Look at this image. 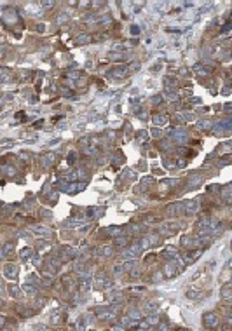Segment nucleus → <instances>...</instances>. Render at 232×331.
<instances>
[{"instance_id":"obj_11","label":"nucleus","mask_w":232,"mask_h":331,"mask_svg":"<svg viewBox=\"0 0 232 331\" xmlns=\"http://www.w3.org/2000/svg\"><path fill=\"white\" fill-rule=\"evenodd\" d=\"M4 324H5V317L0 315V328H4Z\"/></svg>"},{"instance_id":"obj_14","label":"nucleus","mask_w":232,"mask_h":331,"mask_svg":"<svg viewBox=\"0 0 232 331\" xmlns=\"http://www.w3.org/2000/svg\"><path fill=\"white\" fill-rule=\"evenodd\" d=\"M2 307H4V302H2V300H0V309H2Z\"/></svg>"},{"instance_id":"obj_2","label":"nucleus","mask_w":232,"mask_h":331,"mask_svg":"<svg viewBox=\"0 0 232 331\" xmlns=\"http://www.w3.org/2000/svg\"><path fill=\"white\" fill-rule=\"evenodd\" d=\"M30 232L33 235H39V237H49L51 235V230L45 228V227H30Z\"/></svg>"},{"instance_id":"obj_3","label":"nucleus","mask_w":232,"mask_h":331,"mask_svg":"<svg viewBox=\"0 0 232 331\" xmlns=\"http://www.w3.org/2000/svg\"><path fill=\"white\" fill-rule=\"evenodd\" d=\"M12 249H14V242H7V244H4V246H2V251H0V254H2V256H9V254L12 253Z\"/></svg>"},{"instance_id":"obj_10","label":"nucleus","mask_w":232,"mask_h":331,"mask_svg":"<svg viewBox=\"0 0 232 331\" xmlns=\"http://www.w3.org/2000/svg\"><path fill=\"white\" fill-rule=\"evenodd\" d=\"M19 157L23 159V160H28V152H21V155H19Z\"/></svg>"},{"instance_id":"obj_12","label":"nucleus","mask_w":232,"mask_h":331,"mask_svg":"<svg viewBox=\"0 0 232 331\" xmlns=\"http://www.w3.org/2000/svg\"><path fill=\"white\" fill-rule=\"evenodd\" d=\"M16 117H18V118H21V120H26V115H24V113H18Z\"/></svg>"},{"instance_id":"obj_5","label":"nucleus","mask_w":232,"mask_h":331,"mask_svg":"<svg viewBox=\"0 0 232 331\" xmlns=\"http://www.w3.org/2000/svg\"><path fill=\"white\" fill-rule=\"evenodd\" d=\"M32 254H33V251H32L30 248H23V249H21V251H19V256H21V258H23V260H26V258H30Z\"/></svg>"},{"instance_id":"obj_4","label":"nucleus","mask_w":232,"mask_h":331,"mask_svg":"<svg viewBox=\"0 0 232 331\" xmlns=\"http://www.w3.org/2000/svg\"><path fill=\"white\" fill-rule=\"evenodd\" d=\"M21 291H23V289H21V288H18L16 284H11V286H9V293H11V296H14V298H19V296H21Z\"/></svg>"},{"instance_id":"obj_9","label":"nucleus","mask_w":232,"mask_h":331,"mask_svg":"<svg viewBox=\"0 0 232 331\" xmlns=\"http://www.w3.org/2000/svg\"><path fill=\"white\" fill-rule=\"evenodd\" d=\"M51 321H53V322H59V315H58V314H53Z\"/></svg>"},{"instance_id":"obj_13","label":"nucleus","mask_w":232,"mask_h":331,"mask_svg":"<svg viewBox=\"0 0 232 331\" xmlns=\"http://www.w3.org/2000/svg\"><path fill=\"white\" fill-rule=\"evenodd\" d=\"M77 40H79V42H80V44H84V40H87V37H79Z\"/></svg>"},{"instance_id":"obj_8","label":"nucleus","mask_w":232,"mask_h":331,"mask_svg":"<svg viewBox=\"0 0 232 331\" xmlns=\"http://www.w3.org/2000/svg\"><path fill=\"white\" fill-rule=\"evenodd\" d=\"M42 5H44V7H51V5H53V0H42Z\"/></svg>"},{"instance_id":"obj_6","label":"nucleus","mask_w":232,"mask_h":331,"mask_svg":"<svg viewBox=\"0 0 232 331\" xmlns=\"http://www.w3.org/2000/svg\"><path fill=\"white\" fill-rule=\"evenodd\" d=\"M2 171H4V174H5V176H14V174H16V169H14L12 166H4Z\"/></svg>"},{"instance_id":"obj_1","label":"nucleus","mask_w":232,"mask_h":331,"mask_svg":"<svg viewBox=\"0 0 232 331\" xmlns=\"http://www.w3.org/2000/svg\"><path fill=\"white\" fill-rule=\"evenodd\" d=\"M18 274H19L18 265H14V263H5L4 265V275H5V279H16Z\"/></svg>"},{"instance_id":"obj_7","label":"nucleus","mask_w":232,"mask_h":331,"mask_svg":"<svg viewBox=\"0 0 232 331\" xmlns=\"http://www.w3.org/2000/svg\"><path fill=\"white\" fill-rule=\"evenodd\" d=\"M23 291H26V294H30V296H33V294L37 293V288H33V286L26 284V286H23Z\"/></svg>"}]
</instances>
